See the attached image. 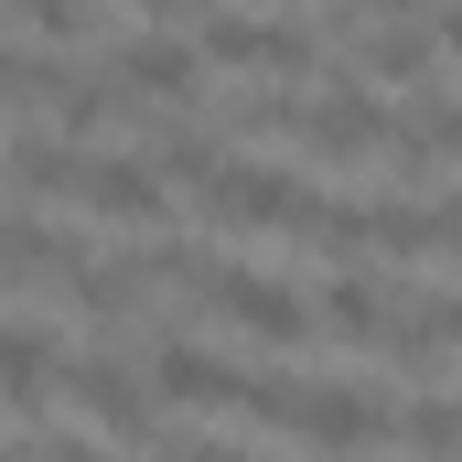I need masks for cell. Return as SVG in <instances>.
<instances>
[{"mask_svg": "<svg viewBox=\"0 0 462 462\" xmlns=\"http://www.w3.org/2000/svg\"><path fill=\"white\" fill-rule=\"evenodd\" d=\"M280 430L312 441V452H387V441H398V409H387L376 387H355V376H291Z\"/></svg>", "mask_w": 462, "mask_h": 462, "instance_id": "1", "label": "cell"}, {"mask_svg": "<svg viewBox=\"0 0 462 462\" xmlns=\"http://www.w3.org/2000/svg\"><path fill=\"white\" fill-rule=\"evenodd\" d=\"M205 312H216L226 334H247V345H301V334H312V301H301L280 269H258V258H216V269H205Z\"/></svg>", "mask_w": 462, "mask_h": 462, "instance_id": "2", "label": "cell"}, {"mask_svg": "<svg viewBox=\"0 0 462 462\" xmlns=\"http://www.w3.org/2000/svg\"><path fill=\"white\" fill-rule=\"evenodd\" d=\"M291 140H301L312 162H376V151L398 140V108H387L365 76H345V87H323V97L291 108Z\"/></svg>", "mask_w": 462, "mask_h": 462, "instance_id": "3", "label": "cell"}, {"mask_svg": "<svg viewBox=\"0 0 462 462\" xmlns=\"http://www.w3.org/2000/svg\"><path fill=\"white\" fill-rule=\"evenodd\" d=\"M301 205H312V183L280 172V162H226L205 183V226H226V236H291Z\"/></svg>", "mask_w": 462, "mask_h": 462, "instance_id": "4", "label": "cell"}, {"mask_svg": "<svg viewBox=\"0 0 462 462\" xmlns=\"http://www.w3.org/2000/svg\"><path fill=\"white\" fill-rule=\"evenodd\" d=\"M108 87L129 108H183V97L205 87V43H172L162 22H140V32L108 43Z\"/></svg>", "mask_w": 462, "mask_h": 462, "instance_id": "5", "label": "cell"}, {"mask_svg": "<svg viewBox=\"0 0 462 462\" xmlns=\"http://www.w3.org/2000/svg\"><path fill=\"white\" fill-rule=\"evenodd\" d=\"M65 398H76V420H97L108 441H151V430H162V387H151L129 355H76V365H65Z\"/></svg>", "mask_w": 462, "mask_h": 462, "instance_id": "6", "label": "cell"}, {"mask_svg": "<svg viewBox=\"0 0 462 462\" xmlns=\"http://www.w3.org/2000/svg\"><path fill=\"white\" fill-rule=\"evenodd\" d=\"M65 205H76V216H108V226H162V216H172V183L151 172V151H87Z\"/></svg>", "mask_w": 462, "mask_h": 462, "instance_id": "7", "label": "cell"}, {"mask_svg": "<svg viewBox=\"0 0 462 462\" xmlns=\"http://www.w3.org/2000/svg\"><path fill=\"white\" fill-rule=\"evenodd\" d=\"M205 65H258L280 87L312 76V32L301 22H258V11H205Z\"/></svg>", "mask_w": 462, "mask_h": 462, "instance_id": "8", "label": "cell"}, {"mask_svg": "<svg viewBox=\"0 0 462 462\" xmlns=\"http://www.w3.org/2000/svg\"><path fill=\"white\" fill-rule=\"evenodd\" d=\"M65 365H76V355H54V334H43V312H11V334H0V387H11V420H22V430H32V420L54 409Z\"/></svg>", "mask_w": 462, "mask_h": 462, "instance_id": "9", "label": "cell"}, {"mask_svg": "<svg viewBox=\"0 0 462 462\" xmlns=\"http://www.w3.org/2000/svg\"><path fill=\"white\" fill-rule=\"evenodd\" d=\"M312 323H323V334H345V345H387L398 301H387L365 269H334V280H312Z\"/></svg>", "mask_w": 462, "mask_h": 462, "instance_id": "10", "label": "cell"}, {"mask_svg": "<svg viewBox=\"0 0 462 462\" xmlns=\"http://www.w3.org/2000/svg\"><path fill=\"white\" fill-rule=\"evenodd\" d=\"M430 54H441L430 22H376V32L355 43V76H365V87H409V76H430Z\"/></svg>", "mask_w": 462, "mask_h": 462, "instance_id": "11", "label": "cell"}, {"mask_svg": "<svg viewBox=\"0 0 462 462\" xmlns=\"http://www.w3.org/2000/svg\"><path fill=\"white\" fill-rule=\"evenodd\" d=\"M398 452L462 462V409H452V398H409V409H398Z\"/></svg>", "mask_w": 462, "mask_h": 462, "instance_id": "12", "label": "cell"}, {"mask_svg": "<svg viewBox=\"0 0 462 462\" xmlns=\"http://www.w3.org/2000/svg\"><path fill=\"white\" fill-rule=\"evenodd\" d=\"M11 22H22V43H87L97 0H11Z\"/></svg>", "mask_w": 462, "mask_h": 462, "instance_id": "13", "label": "cell"}, {"mask_svg": "<svg viewBox=\"0 0 462 462\" xmlns=\"http://www.w3.org/2000/svg\"><path fill=\"white\" fill-rule=\"evenodd\" d=\"M32 452L43 462H118V452H97V441H43V430H32Z\"/></svg>", "mask_w": 462, "mask_h": 462, "instance_id": "14", "label": "cell"}, {"mask_svg": "<svg viewBox=\"0 0 462 462\" xmlns=\"http://www.w3.org/2000/svg\"><path fill=\"white\" fill-rule=\"evenodd\" d=\"M183 462H258V452H247V441H194Z\"/></svg>", "mask_w": 462, "mask_h": 462, "instance_id": "15", "label": "cell"}, {"mask_svg": "<svg viewBox=\"0 0 462 462\" xmlns=\"http://www.w3.org/2000/svg\"><path fill=\"white\" fill-rule=\"evenodd\" d=\"M430 32H441V54H452V65H462V0H452V11H441V22H430Z\"/></svg>", "mask_w": 462, "mask_h": 462, "instance_id": "16", "label": "cell"}, {"mask_svg": "<svg viewBox=\"0 0 462 462\" xmlns=\"http://www.w3.org/2000/svg\"><path fill=\"white\" fill-rule=\"evenodd\" d=\"M129 11H140V22H172V11H183V0H129Z\"/></svg>", "mask_w": 462, "mask_h": 462, "instance_id": "17", "label": "cell"}, {"mask_svg": "<svg viewBox=\"0 0 462 462\" xmlns=\"http://www.w3.org/2000/svg\"><path fill=\"white\" fill-rule=\"evenodd\" d=\"M365 11H387V22H409V0H365Z\"/></svg>", "mask_w": 462, "mask_h": 462, "instance_id": "18", "label": "cell"}]
</instances>
